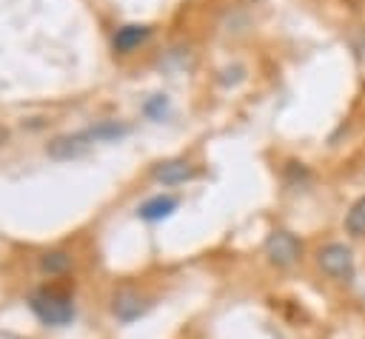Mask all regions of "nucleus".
<instances>
[{
	"label": "nucleus",
	"mask_w": 365,
	"mask_h": 339,
	"mask_svg": "<svg viewBox=\"0 0 365 339\" xmlns=\"http://www.w3.org/2000/svg\"><path fill=\"white\" fill-rule=\"evenodd\" d=\"M6 140H9V131H6V128H3V125H0V145H3V142H6Z\"/></svg>",
	"instance_id": "nucleus-12"
},
{
	"label": "nucleus",
	"mask_w": 365,
	"mask_h": 339,
	"mask_svg": "<svg viewBox=\"0 0 365 339\" xmlns=\"http://www.w3.org/2000/svg\"><path fill=\"white\" fill-rule=\"evenodd\" d=\"M345 231L351 236H365V197H359L345 214Z\"/></svg>",
	"instance_id": "nucleus-9"
},
{
	"label": "nucleus",
	"mask_w": 365,
	"mask_h": 339,
	"mask_svg": "<svg viewBox=\"0 0 365 339\" xmlns=\"http://www.w3.org/2000/svg\"><path fill=\"white\" fill-rule=\"evenodd\" d=\"M165 111H168V100H165L163 94H154V97L145 103V114H148V117H154V120H163V117H165Z\"/></svg>",
	"instance_id": "nucleus-10"
},
{
	"label": "nucleus",
	"mask_w": 365,
	"mask_h": 339,
	"mask_svg": "<svg viewBox=\"0 0 365 339\" xmlns=\"http://www.w3.org/2000/svg\"><path fill=\"white\" fill-rule=\"evenodd\" d=\"M174 211H177V197H171V194H157V197L145 199L137 214H140L145 222H157V219L171 217Z\"/></svg>",
	"instance_id": "nucleus-6"
},
{
	"label": "nucleus",
	"mask_w": 365,
	"mask_h": 339,
	"mask_svg": "<svg viewBox=\"0 0 365 339\" xmlns=\"http://www.w3.org/2000/svg\"><path fill=\"white\" fill-rule=\"evenodd\" d=\"M31 311L46 322V325H66L74 316V305L66 293L60 291H40L31 296Z\"/></svg>",
	"instance_id": "nucleus-3"
},
{
	"label": "nucleus",
	"mask_w": 365,
	"mask_h": 339,
	"mask_svg": "<svg viewBox=\"0 0 365 339\" xmlns=\"http://www.w3.org/2000/svg\"><path fill=\"white\" fill-rule=\"evenodd\" d=\"M317 265L322 268V273H328L336 282H351L354 279V254L348 245L342 242H328L317 251Z\"/></svg>",
	"instance_id": "nucleus-2"
},
{
	"label": "nucleus",
	"mask_w": 365,
	"mask_h": 339,
	"mask_svg": "<svg viewBox=\"0 0 365 339\" xmlns=\"http://www.w3.org/2000/svg\"><path fill=\"white\" fill-rule=\"evenodd\" d=\"M66 265H68V256L66 254H46V259H43V268L46 271H60Z\"/></svg>",
	"instance_id": "nucleus-11"
},
{
	"label": "nucleus",
	"mask_w": 365,
	"mask_h": 339,
	"mask_svg": "<svg viewBox=\"0 0 365 339\" xmlns=\"http://www.w3.org/2000/svg\"><path fill=\"white\" fill-rule=\"evenodd\" d=\"M145 37H148V26H137V23L123 26V28H117V34H114V48L125 54V51L137 48Z\"/></svg>",
	"instance_id": "nucleus-7"
},
{
	"label": "nucleus",
	"mask_w": 365,
	"mask_h": 339,
	"mask_svg": "<svg viewBox=\"0 0 365 339\" xmlns=\"http://www.w3.org/2000/svg\"><path fill=\"white\" fill-rule=\"evenodd\" d=\"M302 254V242L291 234V231H271L265 239V256L271 265L277 268H288L299 259Z\"/></svg>",
	"instance_id": "nucleus-4"
},
{
	"label": "nucleus",
	"mask_w": 365,
	"mask_h": 339,
	"mask_svg": "<svg viewBox=\"0 0 365 339\" xmlns=\"http://www.w3.org/2000/svg\"><path fill=\"white\" fill-rule=\"evenodd\" d=\"M123 134H128L125 125H120V122H100V125H91V128H86V131H80V134L57 137V140L48 145V154L57 157V160L80 157V154L88 151L94 142H100V140H117V137H123Z\"/></svg>",
	"instance_id": "nucleus-1"
},
{
	"label": "nucleus",
	"mask_w": 365,
	"mask_h": 339,
	"mask_svg": "<svg viewBox=\"0 0 365 339\" xmlns=\"http://www.w3.org/2000/svg\"><path fill=\"white\" fill-rule=\"evenodd\" d=\"M114 313H117L120 319H134V316H140V313H143L140 296H137V293H131V291L117 293V299H114Z\"/></svg>",
	"instance_id": "nucleus-8"
},
{
	"label": "nucleus",
	"mask_w": 365,
	"mask_h": 339,
	"mask_svg": "<svg viewBox=\"0 0 365 339\" xmlns=\"http://www.w3.org/2000/svg\"><path fill=\"white\" fill-rule=\"evenodd\" d=\"M154 179H160L163 185H180V182H188L197 177V168L188 162V160H163L154 165Z\"/></svg>",
	"instance_id": "nucleus-5"
}]
</instances>
